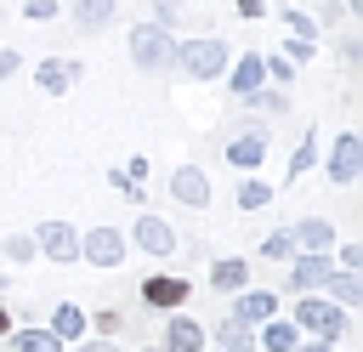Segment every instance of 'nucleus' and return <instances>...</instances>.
<instances>
[{
  "label": "nucleus",
  "mask_w": 363,
  "mask_h": 352,
  "mask_svg": "<svg viewBox=\"0 0 363 352\" xmlns=\"http://www.w3.org/2000/svg\"><path fill=\"white\" fill-rule=\"evenodd\" d=\"M267 153H272L267 125H244V131H233V136H227V165H233V170H244V176H255V170L267 165Z\"/></svg>",
  "instance_id": "9d476101"
},
{
  "label": "nucleus",
  "mask_w": 363,
  "mask_h": 352,
  "mask_svg": "<svg viewBox=\"0 0 363 352\" xmlns=\"http://www.w3.org/2000/svg\"><path fill=\"white\" fill-rule=\"evenodd\" d=\"M28 238H34V255H45L51 267H79V227H74V221H57V216H51V221H40Z\"/></svg>",
  "instance_id": "0eeeda50"
},
{
  "label": "nucleus",
  "mask_w": 363,
  "mask_h": 352,
  "mask_svg": "<svg viewBox=\"0 0 363 352\" xmlns=\"http://www.w3.org/2000/svg\"><path fill=\"white\" fill-rule=\"evenodd\" d=\"M295 352H340V346H329V341H301Z\"/></svg>",
  "instance_id": "79ce46f5"
},
{
  "label": "nucleus",
  "mask_w": 363,
  "mask_h": 352,
  "mask_svg": "<svg viewBox=\"0 0 363 352\" xmlns=\"http://www.w3.org/2000/svg\"><path fill=\"white\" fill-rule=\"evenodd\" d=\"M0 255H6L11 267H28V261H40V255H34V238H28V233H6V238H0Z\"/></svg>",
  "instance_id": "cd10ccee"
},
{
  "label": "nucleus",
  "mask_w": 363,
  "mask_h": 352,
  "mask_svg": "<svg viewBox=\"0 0 363 352\" xmlns=\"http://www.w3.org/2000/svg\"><path fill=\"white\" fill-rule=\"evenodd\" d=\"M136 352H164V346H136Z\"/></svg>",
  "instance_id": "a18cd8bd"
},
{
  "label": "nucleus",
  "mask_w": 363,
  "mask_h": 352,
  "mask_svg": "<svg viewBox=\"0 0 363 352\" xmlns=\"http://www.w3.org/2000/svg\"><path fill=\"white\" fill-rule=\"evenodd\" d=\"M85 318H91V335H108V341L125 329V312L119 307H102V312H85Z\"/></svg>",
  "instance_id": "7c9ffc66"
},
{
  "label": "nucleus",
  "mask_w": 363,
  "mask_h": 352,
  "mask_svg": "<svg viewBox=\"0 0 363 352\" xmlns=\"http://www.w3.org/2000/svg\"><path fill=\"white\" fill-rule=\"evenodd\" d=\"M278 57H289V62H295V68H301V62H312V57H318V40H295V34H289V40H284V51H278Z\"/></svg>",
  "instance_id": "473e14b6"
},
{
  "label": "nucleus",
  "mask_w": 363,
  "mask_h": 352,
  "mask_svg": "<svg viewBox=\"0 0 363 352\" xmlns=\"http://www.w3.org/2000/svg\"><path fill=\"white\" fill-rule=\"evenodd\" d=\"M11 324H17V312H11V307H6V301H0V341H6V335H11Z\"/></svg>",
  "instance_id": "a19ab883"
},
{
  "label": "nucleus",
  "mask_w": 363,
  "mask_h": 352,
  "mask_svg": "<svg viewBox=\"0 0 363 352\" xmlns=\"http://www.w3.org/2000/svg\"><path fill=\"white\" fill-rule=\"evenodd\" d=\"M329 273H335V255H329V250H295V255L284 261V290H289V295H318Z\"/></svg>",
  "instance_id": "6e6552de"
},
{
  "label": "nucleus",
  "mask_w": 363,
  "mask_h": 352,
  "mask_svg": "<svg viewBox=\"0 0 363 352\" xmlns=\"http://www.w3.org/2000/svg\"><path fill=\"white\" fill-rule=\"evenodd\" d=\"M227 62H233V51H227V40H216V34L176 40V68H182V79H193V85L221 79V74H227Z\"/></svg>",
  "instance_id": "f03ea898"
},
{
  "label": "nucleus",
  "mask_w": 363,
  "mask_h": 352,
  "mask_svg": "<svg viewBox=\"0 0 363 352\" xmlns=\"http://www.w3.org/2000/svg\"><path fill=\"white\" fill-rule=\"evenodd\" d=\"M159 346H164V352H204V346H210V329H204L187 307H176V312H164V324H159Z\"/></svg>",
  "instance_id": "9b49d317"
},
{
  "label": "nucleus",
  "mask_w": 363,
  "mask_h": 352,
  "mask_svg": "<svg viewBox=\"0 0 363 352\" xmlns=\"http://www.w3.org/2000/svg\"><path fill=\"white\" fill-rule=\"evenodd\" d=\"M301 341H306V335H301V329H295L284 312H272V318L255 329V352H295Z\"/></svg>",
  "instance_id": "a211bd4d"
},
{
  "label": "nucleus",
  "mask_w": 363,
  "mask_h": 352,
  "mask_svg": "<svg viewBox=\"0 0 363 352\" xmlns=\"http://www.w3.org/2000/svg\"><path fill=\"white\" fill-rule=\"evenodd\" d=\"M346 11H363V0H346Z\"/></svg>",
  "instance_id": "c03bdc74"
},
{
  "label": "nucleus",
  "mask_w": 363,
  "mask_h": 352,
  "mask_svg": "<svg viewBox=\"0 0 363 352\" xmlns=\"http://www.w3.org/2000/svg\"><path fill=\"white\" fill-rule=\"evenodd\" d=\"M233 6H238V17H250V23H255V17H267V6H272V0H233Z\"/></svg>",
  "instance_id": "ea45409f"
},
{
  "label": "nucleus",
  "mask_w": 363,
  "mask_h": 352,
  "mask_svg": "<svg viewBox=\"0 0 363 352\" xmlns=\"http://www.w3.org/2000/svg\"><path fill=\"white\" fill-rule=\"evenodd\" d=\"M74 23H79L85 34L108 28V23H113V0H74Z\"/></svg>",
  "instance_id": "bb28decb"
},
{
  "label": "nucleus",
  "mask_w": 363,
  "mask_h": 352,
  "mask_svg": "<svg viewBox=\"0 0 363 352\" xmlns=\"http://www.w3.org/2000/svg\"><path fill=\"white\" fill-rule=\"evenodd\" d=\"M233 318H244L250 329H261L272 312H278V290H255V284H244L238 295H233V307H227Z\"/></svg>",
  "instance_id": "2eb2a0df"
},
{
  "label": "nucleus",
  "mask_w": 363,
  "mask_h": 352,
  "mask_svg": "<svg viewBox=\"0 0 363 352\" xmlns=\"http://www.w3.org/2000/svg\"><path fill=\"white\" fill-rule=\"evenodd\" d=\"M34 85L45 97H68L79 85V62L74 57H45V62H34Z\"/></svg>",
  "instance_id": "4468645a"
},
{
  "label": "nucleus",
  "mask_w": 363,
  "mask_h": 352,
  "mask_svg": "<svg viewBox=\"0 0 363 352\" xmlns=\"http://www.w3.org/2000/svg\"><path fill=\"white\" fill-rule=\"evenodd\" d=\"M108 187H113V193H119V199H130V204H142V199H147V182H130V176H125V170H119V165H113V170H108Z\"/></svg>",
  "instance_id": "c756f323"
},
{
  "label": "nucleus",
  "mask_w": 363,
  "mask_h": 352,
  "mask_svg": "<svg viewBox=\"0 0 363 352\" xmlns=\"http://www.w3.org/2000/svg\"><path fill=\"white\" fill-rule=\"evenodd\" d=\"M233 199H238V210H244V216H255V210H267L278 193H272V182H261V176H244Z\"/></svg>",
  "instance_id": "5701e85b"
},
{
  "label": "nucleus",
  "mask_w": 363,
  "mask_h": 352,
  "mask_svg": "<svg viewBox=\"0 0 363 352\" xmlns=\"http://www.w3.org/2000/svg\"><path fill=\"white\" fill-rule=\"evenodd\" d=\"M23 17L28 23H51L57 17V0H23Z\"/></svg>",
  "instance_id": "f704fd0d"
},
{
  "label": "nucleus",
  "mask_w": 363,
  "mask_h": 352,
  "mask_svg": "<svg viewBox=\"0 0 363 352\" xmlns=\"http://www.w3.org/2000/svg\"><path fill=\"white\" fill-rule=\"evenodd\" d=\"M295 255V238H289V227H272L261 244H255V261H267V267H284Z\"/></svg>",
  "instance_id": "b1692460"
},
{
  "label": "nucleus",
  "mask_w": 363,
  "mask_h": 352,
  "mask_svg": "<svg viewBox=\"0 0 363 352\" xmlns=\"http://www.w3.org/2000/svg\"><path fill=\"white\" fill-rule=\"evenodd\" d=\"M244 284H250V255H216V261H210V290L238 295Z\"/></svg>",
  "instance_id": "6ab92c4d"
},
{
  "label": "nucleus",
  "mask_w": 363,
  "mask_h": 352,
  "mask_svg": "<svg viewBox=\"0 0 363 352\" xmlns=\"http://www.w3.org/2000/svg\"><path fill=\"white\" fill-rule=\"evenodd\" d=\"M147 6L159 11L153 23H164V28H176V23H182V0H147Z\"/></svg>",
  "instance_id": "c9c22d12"
},
{
  "label": "nucleus",
  "mask_w": 363,
  "mask_h": 352,
  "mask_svg": "<svg viewBox=\"0 0 363 352\" xmlns=\"http://www.w3.org/2000/svg\"><path fill=\"white\" fill-rule=\"evenodd\" d=\"M6 352H68L45 324H11V335H6Z\"/></svg>",
  "instance_id": "aec40b11"
},
{
  "label": "nucleus",
  "mask_w": 363,
  "mask_h": 352,
  "mask_svg": "<svg viewBox=\"0 0 363 352\" xmlns=\"http://www.w3.org/2000/svg\"><path fill=\"white\" fill-rule=\"evenodd\" d=\"M244 108H250V114H272V119H278V114H289V91H284V85H261V91H250V97H244Z\"/></svg>",
  "instance_id": "393cba45"
},
{
  "label": "nucleus",
  "mask_w": 363,
  "mask_h": 352,
  "mask_svg": "<svg viewBox=\"0 0 363 352\" xmlns=\"http://www.w3.org/2000/svg\"><path fill=\"white\" fill-rule=\"evenodd\" d=\"M187 295H193L187 273H147V278L136 284V301L153 307V312H176V307H187Z\"/></svg>",
  "instance_id": "1a4fd4ad"
},
{
  "label": "nucleus",
  "mask_w": 363,
  "mask_h": 352,
  "mask_svg": "<svg viewBox=\"0 0 363 352\" xmlns=\"http://www.w3.org/2000/svg\"><path fill=\"white\" fill-rule=\"evenodd\" d=\"M323 182L329 187H357L363 182V136L357 131H340L323 153Z\"/></svg>",
  "instance_id": "39448f33"
},
{
  "label": "nucleus",
  "mask_w": 363,
  "mask_h": 352,
  "mask_svg": "<svg viewBox=\"0 0 363 352\" xmlns=\"http://www.w3.org/2000/svg\"><path fill=\"white\" fill-rule=\"evenodd\" d=\"M210 346H216V352H255V329H250L244 318L227 312V318L210 329Z\"/></svg>",
  "instance_id": "4be33fe9"
},
{
  "label": "nucleus",
  "mask_w": 363,
  "mask_h": 352,
  "mask_svg": "<svg viewBox=\"0 0 363 352\" xmlns=\"http://www.w3.org/2000/svg\"><path fill=\"white\" fill-rule=\"evenodd\" d=\"M119 170H125L130 182H147V170H153V165H147V153H130V159H125Z\"/></svg>",
  "instance_id": "58836bf2"
},
{
  "label": "nucleus",
  "mask_w": 363,
  "mask_h": 352,
  "mask_svg": "<svg viewBox=\"0 0 363 352\" xmlns=\"http://www.w3.org/2000/svg\"><path fill=\"white\" fill-rule=\"evenodd\" d=\"M164 187H170V199H176L182 210H210V199H216V187H210V170H204V165H176Z\"/></svg>",
  "instance_id": "f8f14e48"
},
{
  "label": "nucleus",
  "mask_w": 363,
  "mask_h": 352,
  "mask_svg": "<svg viewBox=\"0 0 363 352\" xmlns=\"http://www.w3.org/2000/svg\"><path fill=\"white\" fill-rule=\"evenodd\" d=\"M312 165H318V131H301V142H295V153H289V170H284V182H301Z\"/></svg>",
  "instance_id": "a878e982"
},
{
  "label": "nucleus",
  "mask_w": 363,
  "mask_h": 352,
  "mask_svg": "<svg viewBox=\"0 0 363 352\" xmlns=\"http://www.w3.org/2000/svg\"><path fill=\"white\" fill-rule=\"evenodd\" d=\"M125 51H130V62H136L142 74H170V68H176V28H164V23H136L130 40H125Z\"/></svg>",
  "instance_id": "7ed1b4c3"
},
{
  "label": "nucleus",
  "mask_w": 363,
  "mask_h": 352,
  "mask_svg": "<svg viewBox=\"0 0 363 352\" xmlns=\"http://www.w3.org/2000/svg\"><path fill=\"white\" fill-rule=\"evenodd\" d=\"M125 238L142 250V255H153V261H170L176 250H182V238H176V227H170V216H159V210H142L130 227H125Z\"/></svg>",
  "instance_id": "423d86ee"
},
{
  "label": "nucleus",
  "mask_w": 363,
  "mask_h": 352,
  "mask_svg": "<svg viewBox=\"0 0 363 352\" xmlns=\"http://www.w3.org/2000/svg\"><path fill=\"white\" fill-rule=\"evenodd\" d=\"M221 79H227V97H233V102H244L250 91H261V85H267V62H261V51H238V57L227 62Z\"/></svg>",
  "instance_id": "ddd939ff"
},
{
  "label": "nucleus",
  "mask_w": 363,
  "mask_h": 352,
  "mask_svg": "<svg viewBox=\"0 0 363 352\" xmlns=\"http://www.w3.org/2000/svg\"><path fill=\"white\" fill-rule=\"evenodd\" d=\"M204 352H216V346H204Z\"/></svg>",
  "instance_id": "49530a36"
},
{
  "label": "nucleus",
  "mask_w": 363,
  "mask_h": 352,
  "mask_svg": "<svg viewBox=\"0 0 363 352\" xmlns=\"http://www.w3.org/2000/svg\"><path fill=\"white\" fill-rule=\"evenodd\" d=\"M6 290H11V284H6V273H0V301H6Z\"/></svg>",
  "instance_id": "37998d69"
},
{
  "label": "nucleus",
  "mask_w": 363,
  "mask_h": 352,
  "mask_svg": "<svg viewBox=\"0 0 363 352\" xmlns=\"http://www.w3.org/2000/svg\"><path fill=\"white\" fill-rule=\"evenodd\" d=\"M17 74H23V57H17L11 45H0V85H6V79H17Z\"/></svg>",
  "instance_id": "4c0bfd02"
},
{
  "label": "nucleus",
  "mask_w": 363,
  "mask_h": 352,
  "mask_svg": "<svg viewBox=\"0 0 363 352\" xmlns=\"http://www.w3.org/2000/svg\"><path fill=\"white\" fill-rule=\"evenodd\" d=\"M278 17H284V28H289L295 40H318V17H312V11H301V6H284Z\"/></svg>",
  "instance_id": "c85d7f7f"
},
{
  "label": "nucleus",
  "mask_w": 363,
  "mask_h": 352,
  "mask_svg": "<svg viewBox=\"0 0 363 352\" xmlns=\"http://www.w3.org/2000/svg\"><path fill=\"white\" fill-rule=\"evenodd\" d=\"M329 255H335V267H340V273H363V244H335Z\"/></svg>",
  "instance_id": "72a5a7b5"
},
{
  "label": "nucleus",
  "mask_w": 363,
  "mask_h": 352,
  "mask_svg": "<svg viewBox=\"0 0 363 352\" xmlns=\"http://www.w3.org/2000/svg\"><path fill=\"white\" fill-rule=\"evenodd\" d=\"M45 329H51L62 346H74V341H85V335H91V318H85V307H79V301H57V307H51V318H45Z\"/></svg>",
  "instance_id": "dca6fc26"
},
{
  "label": "nucleus",
  "mask_w": 363,
  "mask_h": 352,
  "mask_svg": "<svg viewBox=\"0 0 363 352\" xmlns=\"http://www.w3.org/2000/svg\"><path fill=\"white\" fill-rule=\"evenodd\" d=\"M318 295H329L335 307L357 312V307H363V273H340V267H335V273L323 278V290H318Z\"/></svg>",
  "instance_id": "412c9836"
},
{
  "label": "nucleus",
  "mask_w": 363,
  "mask_h": 352,
  "mask_svg": "<svg viewBox=\"0 0 363 352\" xmlns=\"http://www.w3.org/2000/svg\"><path fill=\"white\" fill-rule=\"evenodd\" d=\"M289 324H295L306 341H329V346H340V341L352 335V312H346V307H335L329 295H295Z\"/></svg>",
  "instance_id": "f257e3e1"
},
{
  "label": "nucleus",
  "mask_w": 363,
  "mask_h": 352,
  "mask_svg": "<svg viewBox=\"0 0 363 352\" xmlns=\"http://www.w3.org/2000/svg\"><path fill=\"white\" fill-rule=\"evenodd\" d=\"M125 255H130V238H125V227H113V221H96V227H85V233H79V261H91V267L113 273V267H125Z\"/></svg>",
  "instance_id": "20e7f679"
},
{
  "label": "nucleus",
  "mask_w": 363,
  "mask_h": 352,
  "mask_svg": "<svg viewBox=\"0 0 363 352\" xmlns=\"http://www.w3.org/2000/svg\"><path fill=\"white\" fill-rule=\"evenodd\" d=\"M261 62H267V85H284V91L295 85V62H289V57L272 51V57H261Z\"/></svg>",
  "instance_id": "2f4dec72"
},
{
  "label": "nucleus",
  "mask_w": 363,
  "mask_h": 352,
  "mask_svg": "<svg viewBox=\"0 0 363 352\" xmlns=\"http://www.w3.org/2000/svg\"><path fill=\"white\" fill-rule=\"evenodd\" d=\"M68 352H125L119 341H108V335H85V341H74Z\"/></svg>",
  "instance_id": "e433bc0d"
},
{
  "label": "nucleus",
  "mask_w": 363,
  "mask_h": 352,
  "mask_svg": "<svg viewBox=\"0 0 363 352\" xmlns=\"http://www.w3.org/2000/svg\"><path fill=\"white\" fill-rule=\"evenodd\" d=\"M289 238H295V250H335V244H340V227H335L329 216H301V221L289 227Z\"/></svg>",
  "instance_id": "f3484780"
},
{
  "label": "nucleus",
  "mask_w": 363,
  "mask_h": 352,
  "mask_svg": "<svg viewBox=\"0 0 363 352\" xmlns=\"http://www.w3.org/2000/svg\"><path fill=\"white\" fill-rule=\"evenodd\" d=\"M0 352H6V341H0Z\"/></svg>",
  "instance_id": "de8ad7c7"
}]
</instances>
